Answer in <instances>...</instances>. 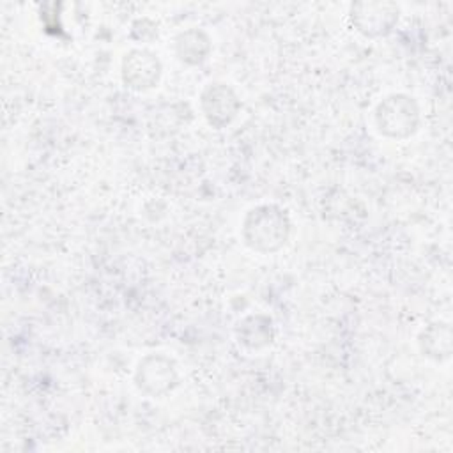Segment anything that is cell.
<instances>
[{"label":"cell","mask_w":453,"mask_h":453,"mask_svg":"<svg viewBox=\"0 0 453 453\" xmlns=\"http://www.w3.org/2000/svg\"><path fill=\"white\" fill-rule=\"evenodd\" d=\"M290 232V216L276 203H260L251 207L241 225L244 244L262 255L280 251L288 242Z\"/></svg>","instance_id":"cell-1"},{"label":"cell","mask_w":453,"mask_h":453,"mask_svg":"<svg viewBox=\"0 0 453 453\" xmlns=\"http://www.w3.org/2000/svg\"><path fill=\"white\" fill-rule=\"evenodd\" d=\"M377 131L391 140L411 138L421 124L418 101L403 92H395L379 101L373 111Z\"/></svg>","instance_id":"cell-2"},{"label":"cell","mask_w":453,"mask_h":453,"mask_svg":"<svg viewBox=\"0 0 453 453\" xmlns=\"http://www.w3.org/2000/svg\"><path fill=\"white\" fill-rule=\"evenodd\" d=\"M179 382L177 365L161 352L143 356L134 368V386L145 396L159 398L173 391Z\"/></svg>","instance_id":"cell-3"},{"label":"cell","mask_w":453,"mask_h":453,"mask_svg":"<svg viewBox=\"0 0 453 453\" xmlns=\"http://www.w3.org/2000/svg\"><path fill=\"white\" fill-rule=\"evenodd\" d=\"M131 37L136 41H152L157 37V25L152 23L150 19L143 18V19H136L131 25Z\"/></svg>","instance_id":"cell-10"},{"label":"cell","mask_w":453,"mask_h":453,"mask_svg":"<svg viewBox=\"0 0 453 453\" xmlns=\"http://www.w3.org/2000/svg\"><path fill=\"white\" fill-rule=\"evenodd\" d=\"M200 110L209 126L223 129L239 113L241 99L230 85L223 81H214L205 85L200 92Z\"/></svg>","instance_id":"cell-6"},{"label":"cell","mask_w":453,"mask_h":453,"mask_svg":"<svg viewBox=\"0 0 453 453\" xmlns=\"http://www.w3.org/2000/svg\"><path fill=\"white\" fill-rule=\"evenodd\" d=\"M350 21L365 37H384L398 23L400 9L393 2H356L350 5Z\"/></svg>","instance_id":"cell-4"},{"label":"cell","mask_w":453,"mask_h":453,"mask_svg":"<svg viewBox=\"0 0 453 453\" xmlns=\"http://www.w3.org/2000/svg\"><path fill=\"white\" fill-rule=\"evenodd\" d=\"M173 48L180 62L188 65H200L211 55L212 41L205 30L193 27L175 35Z\"/></svg>","instance_id":"cell-8"},{"label":"cell","mask_w":453,"mask_h":453,"mask_svg":"<svg viewBox=\"0 0 453 453\" xmlns=\"http://www.w3.org/2000/svg\"><path fill=\"white\" fill-rule=\"evenodd\" d=\"M163 74V65L156 53L147 48L129 50L120 64V76L127 88L145 92L154 88Z\"/></svg>","instance_id":"cell-5"},{"label":"cell","mask_w":453,"mask_h":453,"mask_svg":"<svg viewBox=\"0 0 453 453\" xmlns=\"http://www.w3.org/2000/svg\"><path fill=\"white\" fill-rule=\"evenodd\" d=\"M419 350L434 361H446L451 356V327L448 322H432L418 336Z\"/></svg>","instance_id":"cell-9"},{"label":"cell","mask_w":453,"mask_h":453,"mask_svg":"<svg viewBox=\"0 0 453 453\" xmlns=\"http://www.w3.org/2000/svg\"><path fill=\"white\" fill-rule=\"evenodd\" d=\"M235 336L239 345L246 350H262L269 347L274 340L273 319L264 313H251L239 320L235 327Z\"/></svg>","instance_id":"cell-7"}]
</instances>
